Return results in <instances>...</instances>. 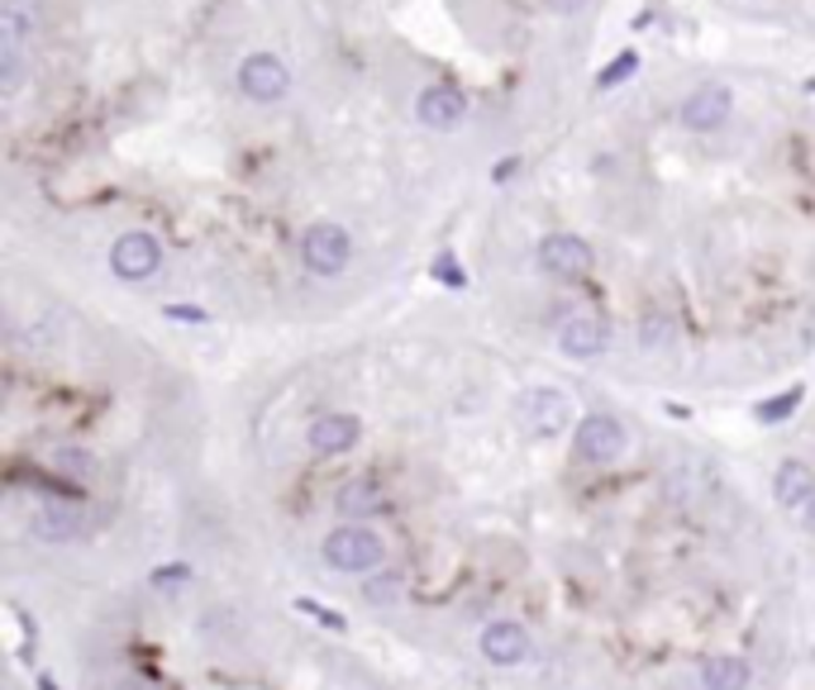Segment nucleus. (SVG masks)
<instances>
[{
  "mask_svg": "<svg viewBox=\"0 0 815 690\" xmlns=\"http://www.w3.org/2000/svg\"><path fill=\"white\" fill-rule=\"evenodd\" d=\"M324 567L329 571H343V577H363V571H377L386 563V543L382 534H372L367 524H339L334 534L324 538Z\"/></svg>",
  "mask_w": 815,
  "mask_h": 690,
  "instance_id": "1",
  "label": "nucleus"
},
{
  "mask_svg": "<svg viewBox=\"0 0 815 690\" xmlns=\"http://www.w3.org/2000/svg\"><path fill=\"white\" fill-rule=\"evenodd\" d=\"M515 420L535 438H558L572 424V400L563 391H553V386H535V391H525L515 400Z\"/></svg>",
  "mask_w": 815,
  "mask_h": 690,
  "instance_id": "2",
  "label": "nucleus"
},
{
  "mask_svg": "<svg viewBox=\"0 0 815 690\" xmlns=\"http://www.w3.org/2000/svg\"><path fill=\"white\" fill-rule=\"evenodd\" d=\"M300 263H306V271H315V277H339V271L353 263L349 229H339L329 220L310 224L306 234H300Z\"/></svg>",
  "mask_w": 815,
  "mask_h": 690,
  "instance_id": "3",
  "label": "nucleus"
},
{
  "mask_svg": "<svg viewBox=\"0 0 815 690\" xmlns=\"http://www.w3.org/2000/svg\"><path fill=\"white\" fill-rule=\"evenodd\" d=\"M625 424L615 420V414H586V420H577V429H572V453L582 457V463L592 467H610L625 457Z\"/></svg>",
  "mask_w": 815,
  "mask_h": 690,
  "instance_id": "4",
  "label": "nucleus"
},
{
  "mask_svg": "<svg viewBox=\"0 0 815 690\" xmlns=\"http://www.w3.org/2000/svg\"><path fill=\"white\" fill-rule=\"evenodd\" d=\"M163 267V243H157L153 234H143V229H134V234H120L110 248V271L120 281H148L153 271Z\"/></svg>",
  "mask_w": 815,
  "mask_h": 690,
  "instance_id": "5",
  "label": "nucleus"
},
{
  "mask_svg": "<svg viewBox=\"0 0 815 690\" xmlns=\"http://www.w3.org/2000/svg\"><path fill=\"white\" fill-rule=\"evenodd\" d=\"M239 91L257 100V105H272V100H282L291 91V71H286L277 53H253V57H243V67H239Z\"/></svg>",
  "mask_w": 815,
  "mask_h": 690,
  "instance_id": "6",
  "label": "nucleus"
},
{
  "mask_svg": "<svg viewBox=\"0 0 815 690\" xmlns=\"http://www.w3.org/2000/svg\"><path fill=\"white\" fill-rule=\"evenodd\" d=\"M539 267L549 271V277H563V281H577L592 271V243L577 238V234H549V238H539Z\"/></svg>",
  "mask_w": 815,
  "mask_h": 690,
  "instance_id": "7",
  "label": "nucleus"
},
{
  "mask_svg": "<svg viewBox=\"0 0 815 690\" xmlns=\"http://www.w3.org/2000/svg\"><path fill=\"white\" fill-rule=\"evenodd\" d=\"M477 648L492 667H520L529 657V634H525V624H515V620H492V624H482Z\"/></svg>",
  "mask_w": 815,
  "mask_h": 690,
  "instance_id": "8",
  "label": "nucleus"
},
{
  "mask_svg": "<svg viewBox=\"0 0 815 690\" xmlns=\"http://www.w3.org/2000/svg\"><path fill=\"white\" fill-rule=\"evenodd\" d=\"M415 120L425 129H458L467 120V96L458 91V86H425L420 96H415Z\"/></svg>",
  "mask_w": 815,
  "mask_h": 690,
  "instance_id": "9",
  "label": "nucleus"
},
{
  "mask_svg": "<svg viewBox=\"0 0 815 690\" xmlns=\"http://www.w3.org/2000/svg\"><path fill=\"white\" fill-rule=\"evenodd\" d=\"M606 324L596 320V314H572V320H563V329H558V348H563V357H572V363H592V357L606 353Z\"/></svg>",
  "mask_w": 815,
  "mask_h": 690,
  "instance_id": "10",
  "label": "nucleus"
},
{
  "mask_svg": "<svg viewBox=\"0 0 815 690\" xmlns=\"http://www.w3.org/2000/svg\"><path fill=\"white\" fill-rule=\"evenodd\" d=\"M729 105H735V96L725 86H701V91L682 100V124L692 134H711V129H720L729 120Z\"/></svg>",
  "mask_w": 815,
  "mask_h": 690,
  "instance_id": "11",
  "label": "nucleus"
},
{
  "mask_svg": "<svg viewBox=\"0 0 815 690\" xmlns=\"http://www.w3.org/2000/svg\"><path fill=\"white\" fill-rule=\"evenodd\" d=\"M357 434H363V424H357L353 414H320V420L306 429V443L315 457H339L353 448Z\"/></svg>",
  "mask_w": 815,
  "mask_h": 690,
  "instance_id": "12",
  "label": "nucleus"
},
{
  "mask_svg": "<svg viewBox=\"0 0 815 690\" xmlns=\"http://www.w3.org/2000/svg\"><path fill=\"white\" fill-rule=\"evenodd\" d=\"M34 538L38 543H71L86 528V510L81 505H71V500H53V505H43L34 514Z\"/></svg>",
  "mask_w": 815,
  "mask_h": 690,
  "instance_id": "13",
  "label": "nucleus"
},
{
  "mask_svg": "<svg viewBox=\"0 0 815 690\" xmlns=\"http://www.w3.org/2000/svg\"><path fill=\"white\" fill-rule=\"evenodd\" d=\"M334 505H339L343 520H367V514L386 510V491H382V481H372V477H353V481L339 486Z\"/></svg>",
  "mask_w": 815,
  "mask_h": 690,
  "instance_id": "14",
  "label": "nucleus"
},
{
  "mask_svg": "<svg viewBox=\"0 0 815 690\" xmlns=\"http://www.w3.org/2000/svg\"><path fill=\"white\" fill-rule=\"evenodd\" d=\"M38 24H43L38 0H0V43L24 48V43L38 34Z\"/></svg>",
  "mask_w": 815,
  "mask_h": 690,
  "instance_id": "15",
  "label": "nucleus"
},
{
  "mask_svg": "<svg viewBox=\"0 0 815 690\" xmlns=\"http://www.w3.org/2000/svg\"><path fill=\"white\" fill-rule=\"evenodd\" d=\"M772 496H778V505L782 510H796L801 500H811L815 496V471L806 463H782L778 467V477H772Z\"/></svg>",
  "mask_w": 815,
  "mask_h": 690,
  "instance_id": "16",
  "label": "nucleus"
},
{
  "mask_svg": "<svg viewBox=\"0 0 815 690\" xmlns=\"http://www.w3.org/2000/svg\"><path fill=\"white\" fill-rule=\"evenodd\" d=\"M749 681H753V671L735 653H720V657H706V663H701V686L706 690H749Z\"/></svg>",
  "mask_w": 815,
  "mask_h": 690,
  "instance_id": "17",
  "label": "nucleus"
},
{
  "mask_svg": "<svg viewBox=\"0 0 815 690\" xmlns=\"http://www.w3.org/2000/svg\"><path fill=\"white\" fill-rule=\"evenodd\" d=\"M806 400V386H786L782 396H772V400H763L753 414H758V424H782V420H792V410Z\"/></svg>",
  "mask_w": 815,
  "mask_h": 690,
  "instance_id": "18",
  "label": "nucleus"
},
{
  "mask_svg": "<svg viewBox=\"0 0 815 690\" xmlns=\"http://www.w3.org/2000/svg\"><path fill=\"white\" fill-rule=\"evenodd\" d=\"M53 467L63 471L67 481H91L96 477V457L86 453V448H57L53 453Z\"/></svg>",
  "mask_w": 815,
  "mask_h": 690,
  "instance_id": "19",
  "label": "nucleus"
},
{
  "mask_svg": "<svg viewBox=\"0 0 815 690\" xmlns=\"http://www.w3.org/2000/svg\"><path fill=\"white\" fill-rule=\"evenodd\" d=\"M400 586H406V581H400V571H372L367 586H363V600H367V605H396Z\"/></svg>",
  "mask_w": 815,
  "mask_h": 690,
  "instance_id": "20",
  "label": "nucleus"
},
{
  "mask_svg": "<svg viewBox=\"0 0 815 690\" xmlns=\"http://www.w3.org/2000/svg\"><path fill=\"white\" fill-rule=\"evenodd\" d=\"M20 81H24V48L0 43V96H14Z\"/></svg>",
  "mask_w": 815,
  "mask_h": 690,
  "instance_id": "21",
  "label": "nucleus"
},
{
  "mask_svg": "<svg viewBox=\"0 0 815 690\" xmlns=\"http://www.w3.org/2000/svg\"><path fill=\"white\" fill-rule=\"evenodd\" d=\"M291 610L306 614V620H315L320 628H329V634H349V620H343V614H334L329 605H320V600H306V596H300V600H291Z\"/></svg>",
  "mask_w": 815,
  "mask_h": 690,
  "instance_id": "22",
  "label": "nucleus"
},
{
  "mask_svg": "<svg viewBox=\"0 0 815 690\" xmlns=\"http://www.w3.org/2000/svg\"><path fill=\"white\" fill-rule=\"evenodd\" d=\"M191 581V567L186 563H167V567H153L148 571V586H157V591H177V586Z\"/></svg>",
  "mask_w": 815,
  "mask_h": 690,
  "instance_id": "23",
  "label": "nucleus"
},
{
  "mask_svg": "<svg viewBox=\"0 0 815 690\" xmlns=\"http://www.w3.org/2000/svg\"><path fill=\"white\" fill-rule=\"evenodd\" d=\"M635 67H639V57H635V53H620V57H615V63L596 77V86H601V91H610V86H620L625 77H635Z\"/></svg>",
  "mask_w": 815,
  "mask_h": 690,
  "instance_id": "24",
  "label": "nucleus"
},
{
  "mask_svg": "<svg viewBox=\"0 0 815 690\" xmlns=\"http://www.w3.org/2000/svg\"><path fill=\"white\" fill-rule=\"evenodd\" d=\"M167 320H177V324H206V310H196V305H167Z\"/></svg>",
  "mask_w": 815,
  "mask_h": 690,
  "instance_id": "25",
  "label": "nucleus"
},
{
  "mask_svg": "<svg viewBox=\"0 0 815 690\" xmlns=\"http://www.w3.org/2000/svg\"><path fill=\"white\" fill-rule=\"evenodd\" d=\"M792 520H796L801 528H806V534H815V496H811V500H801V505L792 510Z\"/></svg>",
  "mask_w": 815,
  "mask_h": 690,
  "instance_id": "26",
  "label": "nucleus"
},
{
  "mask_svg": "<svg viewBox=\"0 0 815 690\" xmlns=\"http://www.w3.org/2000/svg\"><path fill=\"white\" fill-rule=\"evenodd\" d=\"M434 271L443 277V286H463V281H467V277H463V267H453L449 257H439V267H434Z\"/></svg>",
  "mask_w": 815,
  "mask_h": 690,
  "instance_id": "27",
  "label": "nucleus"
},
{
  "mask_svg": "<svg viewBox=\"0 0 815 690\" xmlns=\"http://www.w3.org/2000/svg\"><path fill=\"white\" fill-rule=\"evenodd\" d=\"M543 5H549L553 14H577V10L586 5V0H543Z\"/></svg>",
  "mask_w": 815,
  "mask_h": 690,
  "instance_id": "28",
  "label": "nucleus"
},
{
  "mask_svg": "<svg viewBox=\"0 0 815 690\" xmlns=\"http://www.w3.org/2000/svg\"><path fill=\"white\" fill-rule=\"evenodd\" d=\"M510 171H515V163H500V167H492V181H506Z\"/></svg>",
  "mask_w": 815,
  "mask_h": 690,
  "instance_id": "29",
  "label": "nucleus"
},
{
  "mask_svg": "<svg viewBox=\"0 0 815 690\" xmlns=\"http://www.w3.org/2000/svg\"><path fill=\"white\" fill-rule=\"evenodd\" d=\"M38 690H63V686H57L53 677H38Z\"/></svg>",
  "mask_w": 815,
  "mask_h": 690,
  "instance_id": "30",
  "label": "nucleus"
},
{
  "mask_svg": "<svg viewBox=\"0 0 815 690\" xmlns=\"http://www.w3.org/2000/svg\"><path fill=\"white\" fill-rule=\"evenodd\" d=\"M811 91H815V81H811Z\"/></svg>",
  "mask_w": 815,
  "mask_h": 690,
  "instance_id": "31",
  "label": "nucleus"
}]
</instances>
